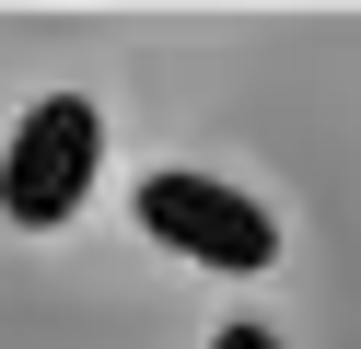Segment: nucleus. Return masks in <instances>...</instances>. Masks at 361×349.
Here are the masks:
<instances>
[{"label": "nucleus", "mask_w": 361, "mask_h": 349, "mask_svg": "<svg viewBox=\"0 0 361 349\" xmlns=\"http://www.w3.org/2000/svg\"><path fill=\"white\" fill-rule=\"evenodd\" d=\"M140 221L164 233V245L210 256V268H268V256H280V221H268L257 198H233V186H210V175H152Z\"/></svg>", "instance_id": "obj_2"}, {"label": "nucleus", "mask_w": 361, "mask_h": 349, "mask_svg": "<svg viewBox=\"0 0 361 349\" xmlns=\"http://www.w3.org/2000/svg\"><path fill=\"white\" fill-rule=\"evenodd\" d=\"M82 186H94V105L82 93H47L24 116V140H12V163H0V209L12 221H71Z\"/></svg>", "instance_id": "obj_1"}, {"label": "nucleus", "mask_w": 361, "mask_h": 349, "mask_svg": "<svg viewBox=\"0 0 361 349\" xmlns=\"http://www.w3.org/2000/svg\"><path fill=\"white\" fill-rule=\"evenodd\" d=\"M221 349H268V326H221Z\"/></svg>", "instance_id": "obj_3"}]
</instances>
